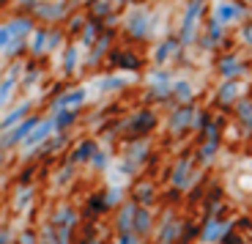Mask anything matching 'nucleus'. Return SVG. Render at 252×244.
Segmentation results:
<instances>
[{"label":"nucleus","instance_id":"obj_27","mask_svg":"<svg viewBox=\"0 0 252 244\" xmlns=\"http://www.w3.org/2000/svg\"><path fill=\"white\" fill-rule=\"evenodd\" d=\"M17 74H19V69H8V74L3 77V82H0V105L8 99V94H11V88L17 85Z\"/></svg>","mask_w":252,"mask_h":244},{"label":"nucleus","instance_id":"obj_13","mask_svg":"<svg viewBox=\"0 0 252 244\" xmlns=\"http://www.w3.org/2000/svg\"><path fill=\"white\" fill-rule=\"evenodd\" d=\"M110 63L118 66V69H126V71H140V66H143L140 55L132 50H113L110 52Z\"/></svg>","mask_w":252,"mask_h":244},{"label":"nucleus","instance_id":"obj_2","mask_svg":"<svg viewBox=\"0 0 252 244\" xmlns=\"http://www.w3.org/2000/svg\"><path fill=\"white\" fill-rule=\"evenodd\" d=\"M126 129V138L129 140H143L145 135H151L154 126H157V113H154L151 107H143L140 113H134L129 121L121 124Z\"/></svg>","mask_w":252,"mask_h":244},{"label":"nucleus","instance_id":"obj_21","mask_svg":"<svg viewBox=\"0 0 252 244\" xmlns=\"http://www.w3.org/2000/svg\"><path fill=\"white\" fill-rule=\"evenodd\" d=\"M36 126H38V124H36V121H33V118L22 121V124H19L17 129H14L11 135H8V138H6V143H8V145H14V143H19V140H25V138H31V132L36 129Z\"/></svg>","mask_w":252,"mask_h":244},{"label":"nucleus","instance_id":"obj_31","mask_svg":"<svg viewBox=\"0 0 252 244\" xmlns=\"http://www.w3.org/2000/svg\"><path fill=\"white\" fill-rule=\"evenodd\" d=\"M99 28H101L99 19H91L88 25H85V33H82V44H85V47H91V44L96 41V33H99Z\"/></svg>","mask_w":252,"mask_h":244},{"label":"nucleus","instance_id":"obj_35","mask_svg":"<svg viewBox=\"0 0 252 244\" xmlns=\"http://www.w3.org/2000/svg\"><path fill=\"white\" fill-rule=\"evenodd\" d=\"M63 69L69 71V74L77 69V47H69V50H66V61H63Z\"/></svg>","mask_w":252,"mask_h":244},{"label":"nucleus","instance_id":"obj_38","mask_svg":"<svg viewBox=\"0 0 252 244\" xmlns=\"http://www.w3.org/2000/svg\"><path fill=\"white\" fill-rule=\"evenodd\" d=\"M241 41L252 47V17L244 19V25H241Z\"/></svg>","mask_w":252,"mask_h":244},{"label":"nucleus","instance_id":"obj_24","mask_svg":"<svg viewBox=\"0 0 252 244\" xmlns=\"http://www.w3.org/2000/svg\"><path fill=\"white\" fill-rule=\"evenodd\" d=\"M134 203L143 206V209L151 206V203H154V187H151V184H140V187L134 189Z\"/></svg>","mask_w":252,"mask_h":244},{"label":"nucleus","instance_id":"obj_7","mask_svg":"<svg viewBox=\"0 0 252 244\" xmlns=\"http://www.w3.org/2000/svg\"><path fill=\"white\" fill-rule=\"evenodd\" d=\"M195 113H197V110L192 105H176V110L170 113V121H167V126H170L173 135H184L187 129H192Z\"/></svg>","mask_w":252,"mask_h":244},{"label":"nucleus","instance_id":"obj_40","mask_svg":"<svg viewBox=\"0 0 252 244\" xmlns=\"http://www.w3.org/2000/svg\"><path fill=\"white\" fill-rule=\"evenodd\" d=\"M58 44H61V33H50V38H47V50H55Z\"/></svg>","mask_w":252,"mask_h":244},{"label":"nucleus","instance_id":"obj_22","mask_svg":"<svg viewBox=\"0 0 252 244\" xmlns=\"http://www.w3.org/2000/svg\"><path fill=\"white\" fill-rule=\"evenodd\" d=\"M236 115L244 124L247 132H252V99H239L236 102Z\"/></svg>","mask_w":252,"mask_h":244},{"label":"nucleus","instance_id":"obj_41","mask_svg":"<svg viewBox=\"0 0 252 244\" xmlns=\"http://www.w3.org/2000/svg\"><path fill=\"white\" fill-rule=\"evenodd\" d=\"M113 3H126V0H113Z\"/></svg>","mask_w":252,"mask_h":244},{"label":"nucleus","instance_id":"obj_44","mask_svg":"<svg viewBox=\"0 0 252 244\" xmlns=\"http://www.w3.org/2000/svg\"><path fill=\"white\" fill-rule=\"evenodd\" d=\"M250 244H252V242H250Z\"/></svg>","mask_w":252,"mask_h":244},{"label":"nucleus","instance_id":"obj_10","mask_svg":"<svg viewBox=\"0 0 252 244\" xmlns=\"http://www.w3.org/2000/svg\"><path fill=\"white\" fill-rule=\"evenodd\" d=\"M222 41H225V25H220L214 17H208L206 33L200 36V47L203 50H217V47H222Z\"/></svg>","mask_w":252,"mask_h":244},{"label":"nucleus","instance_id":"obj_4","mask_svg":"<svg viewBox=\"0 0 252 244\" xmlns=\"http://www.w3.org/2000/svg\"><path fill=\"white\" fill-rule=\"evenodd\" d=\"M244 14H247V6L239 3V0H217L214 8H211V17H214L220 25L239 22V19H244Z\"/></svg>","mask_w":252,"mask_h":244},{"label":"nucleus","instance_id":"obj_39","mask_svg":"<svg viewBox=\"0 0 252 244\" xmlns=\"http://www.w3.org/2000/svg\"><path fill=\"white\" fill-rule=\"evenodd\" d=\"M118 244H140V236L134 231H129V233H121L118 236Z\"/></svg>","mask_w":252,"mask_h":244},{"label":"nucleus","instance_id":"obj_8","mask_svg":"<svg viewBox=\"0 0 252 244\" xmlns=\"http://www.w3.org/2000/svg\"><path fill=\"white\" fill-rule=\"evenodd\" d=\"M217 71L222 74V80H239L247 71V66L236 52H227V55H222L220 61H217Z\"/></svg>","mask_w":252,"mask_h":244},{"label":"nucleus","instance_id":"obj_25","mask_svg":"<svg viewBox=\"0 0 252 244\" xmlns=\"http://www.w3.org/2000/svg\"><path fill=\"white\" fill-rule=\"evenodd\" d=\"M28 110H31V107H28V105H19L17 110H11V113L6 115V118L0 121V129H11L14 124H19V121H22V118H25V115H28Z\"/></svg>","mask_w":252,"mask_h":244},{"label":"nucleus","instance_id":"obj_43","mask_svg":"<svg viewBox=\"0 0 252 244\" xmlns=\"http://www.w3.org/2000/svg\"><path fill=\"white\" fill-rule=\"evenodd\" d=\"M244 244H247V242H244Z\"/></svg>","mask_w":252,"mask_h":244},{"label":"nucleus","instance_id":"obj_33","mask_svg":"<svg viewBox=\"0 0 252 244\" xmlns=\"http://www.w3.org/2000/svg\"><path fill=\"white\" fill-rule=\"evenodd\" d=\"M208 124H211V115H208L206 110H197V113H195V121H192V129L200 132V135H203Z\"/></svg>","mask_w":252,"mask_h":244},{"label":"nucleus","instance_id":"obj_36","mask_svg":"<svg viewBox=\"0 0 252 244\" xmlns=\"http://www.w3.org/2000/svg\"><path fill=\"white\" fill-rule=\"evenodd\" d=\"M14 41H17V38L11 36V31H8V25H3V28H0V52H3V50H8V47H11Z\"/></svg>","mask_w":252,"mask_h":244},{"label":"nucleus","instance_id":"obj_14","mask_svg":"<svg viewBox=\"0 0 252 244\" xmlns=\"http://www.w3.org/2000/svg\"><path fill=\"white\" fill-rule=\"evenodd\" d=\"M181 47H184V44L178 41V36H167V38H164V41L157 47V50H154V63H157V66L167 63L173 55H178V52H181Z\"/></svg>","mask_w":252,"mask_h":244},{"label":"nucleus","instance_id":"obj_28","mask_svg":"<svg viewBox=\"0 0 252 244\" xmlns=\"http://www.w3.org/2000/svg\"><path fill=\"white\" fill-rule=\"evenodd\" d=\"M101 91V94H113V91H121V88H126V80L124 77H104V80H99V85H96Z\"/></svg>","mask_w":252,"mask_h":244},{"label":"nucleus","instance_id":"obj_26","mask_svg":"<svg viewBox=\"0 0 252 244\" xmlns=\"http://www.w3.org/2000/svg\"><path fill=\"white\" fill-rule=\"evenodd\" d=\"M110 38H113V36H110V31H104V33H101V36H99V41H96V47L91 50L88 63H99V58L104 55V50L110 47Z\"/></svg>","mask_w":252,"mask_h":244},{"label":"nucleus","instance_id":"obj_42","mask_svg":"<svg viewBox=\"0 0 252 244\" xmlns=\"http://www.w3.org/2000/svg\"><path fill=\"white\" fill-rule=\"evenodd\" d=\"M22 3H33V0H22Z\"/></svg>","mask_w":252,"mask_h":244},{"label":"nucleus","instance_id":"obj_34","mask_svg":"<svg viewBox=\"0 0 252 244\" xmlns=\"http://www.w3.org/2000/svg\"><path fill=\"white\" fill-rule=\"evenodd\" d=\"M47 38H50V33H41V31H38L36 36H33V41H31L33 52H44V50H47Z\"/></svg>","mask_w":252,"mask_h":244},{"label":"nucleus","instance_id":"obj_6","mask_svg":"<svg viewBox=\"0 0 252 244\" xmlns=\"http://www.w3.org/2000/svg\"><path fill=\"white\" fill-rule=\"evenodd\" d=\"M154 31V17L148 11H134L126 17V33L132 38H148Z\"/></svg>","mask_w":252,"mask_h":244},{"label":"nucleus","instance_id":"obj_3","mask_svg":"<svg viewBox=\"0 0 252 244\" xmlns=\"http://www.w3.org/2000/svg\"><path fill=\"white\" fill-rule=\"evenodd\" d=\"M233 231V222L225 217H220V214H211V217L203 219V225H200V242L203 244H222V239L227 236V233Z\"/></svg>","mask_w":252,"mask_h":244},{"label":"nucleus","instance_id":"obj_30","mask_svg":"<svg viewBox=\"0 0 252 244\" xmlns=\"http://www.w3.org/2000/svg\"><path fill=\"white\" fill-rule=\"evenodd\" d=\"M36 11L41 14V17H47V19H61L66 8H63L61 3H55V6H44V3H41V6H36Z\"/></svg>","mask_w":252,"mask_h":244},{"label":"nucleus","instance_id":"obj_12","mask_svg":"<svg viewBox=\"0 0 252 244\" xmlns=\"http://www.w3.org/2000/svg\"><path fill=\"white\" fill-rule=\"evenodd\" d=\"M239 99H241V82L239 80H225L220 85V91H217V96H214V105L217 107H230Z\"/></svg>","mask_w":252,"mask_h":244},{"label":"nucleus","instance_id":"obj_18","mask_svg":"<svg viewBox=\"0 0 252 244\" xmlns=\"http://www.w3.org/2000/svg\"><path fill=\"white\" fill-rule=\"evenodd\" d=\"M217 151H220V140H203L200 145H197V162L203 165V168H208V165L214 162V157H217Z\"/></svg>","mask_w":252,"mask_h":244},{"label":"nucleus","instance_id":"obj_23","mask_svg":"<svg viewBox=\"0 0 252 244\" xmlns=\"http://www.w3.org/2000/svg\"><path fill=\"white\" fill-rule=\"evenodd\" d=\"M55 129V121H44V124H38L36 129L31 132V138L25 140L28 145H36V143H41V140H47V135Z\"/></svg>","mask_w":252,"mask_h":244},{"label":"nucleus","instance_id":"obj_9","mask_svg":"<svg viewBox=\"0 0 252 244\" xmlns=\"http://www.w3.org/2000/svg\"><path fill=\"white\" fill-rule=\"evenodd\" d=\"M181 231H184V222L176 217V214H167L162 222V228H159V236H157V244H178V239H181Z\"/></svg>","mask_w":252,"mask_h":244},{"label":"nucleus","instance_id":"obj_37","mask_svg":"<svg viewBox=\"0 0 252 244\" xmlns=\"http://www.w3.org/2000/svg\"><path fill=\"white\" fill-rule=\"evenodd\" d=\"M107 162H110V157H107V151H96L94 154V159H91V165H94V168H99V170H104L107 168Z\"/></svg>","mask_w":252,"mask_h":244},{"label":"nucleus","instance_id":"obj_20","mask_svg":"<svg viewBox=\"0 0 252 244\" xmlns=\"http://www.w3.org/2000/svg\"><path fill=\"white\" fill-rule=\"evenodd\" d=\"M96 151H99V145H96L94 140H82V143L77 145V151L71 154V162H74V165H80V162H91Z\"/></svg>","mask_w":252,"mask_h":244},{"label":"nucleus","instance_id":"obj_11","mask_svg":"<svg viewBox=\"0 0 252 244\" xmlns=\"http://www.w3.org/2000/svg\"><path fill=\"white\" fill-rule=\"evenodd\" d=\"M145 157H148V143H145V140H137L132 148L126 151L121 170H124V173H134V170H140V165L145 162Z\"/></svg>","mask_w":252,"mask_h":244},{"label":"nucleus","instance_id":"obj_1","mask_svg":"<svg viewBox=\"0 0 252 244\" xmlns=\"http://www.w3.org/2000/svg\"><path fill=\"white\" fill-rule=\"evenodd\" d=\"M206 3L208 0H187V8H184V19H181V31H178V41L184 47L195 44L197 38V25H200V17L206 14Z\"/></svg>","mask_w":252,"mask_h":244},{"label":"nucleus","instance_id":"obj_17","mask_svg":"<svg viewBox=\"0 0 252 244\" xmlns=\"http://www.w3.org/2000/svg\"><path fill=\"white\" fill-rule=\"evenodd\" d=\"M173 102L178 105H192L195 102V88L189 80H176L173 82Z\"/></svg>","mask_w":252,"mask_h":244},{"label":"nucleus","instance_id":"obj_15","mask_svg":"<svg viewBox=\"0 0 252 244\" xmlns=\"http://www.w3.org/2000/svg\"><path fill=\"white\" fill-rule=\"evenodd\" d=\"M82 102H85V88H74V91H69V94H63L55 99V113H63V110H74V107H80Z\"/></svg>","mask_w":252,"mask_h":244},{"label":"nucleus","instance_id":"obj_32","mask_svg":"<svg viewBox=\"0 0 252 244\" xmlns=\"http://www.w3.org/2000/svg\"><path fill=\"white\" fill-rule=\"evenodd\" d=\"M77 110H63V113H55V129H66L69 124H74Z\"/></svg>","mask_w":252,"mask_h":244},{"label":"nucleus","instance_id":"obj_29","mask_svg":"<svg viewBox=\"0 0 252 244\" xmlns=\"http://www.w3.org/2000/svg\"><path fill=\"white\" fill-rule=\"evenodd\" d=\"M31 22H28V19H14V22H8V31H11V36L17 38H22V36H28V33H31Z\"/></svg>","mask_w":252,"mask_h":244},{"label":"nucleus","instance_id":"obj_5","mask_svg":"<svg viewBox=\"0 0 252 244\" xmlns=\"http://www.w3.org/2000/svg\"><path fill=\"white\" fill-rule=\"evenodd\" d=\"M192 178H195V159L181 157L176 162V168H173V173H170L173 189H184V192H187V189L192 187Z\"/></svg>","mask_w":252,"mask_h":244},{"label":"nucleus","instance_id":"obj_19","mask_svg":"<svg viewBox=\"0 0 252 244\" xmlns=\"http://www.w3.org/2000/svg\"><path fill=\"white\" fill-rule=\"evenodd\" d=\"M151 228H154L151 211H148V209H143V206H137V214H134V233H137V236H148V233H151Z\"/></svg>","mask_w":252,"mask_h":244},{"label":"nucleus","instance_id":"obj_16","mask_svg":"<svg viewBox=\"0 0 252 244\" xmlns=\"http://www.w3.org/2000/svg\"><path fill=\"white\" fill-rule=\"evenodd\" d=\"M134 214H137V203L134 201H129V203L121 206V211H118V231L121 233L134 231Z\"/></svg>","mask_w":252,"mask_h":244}]
</instances>
